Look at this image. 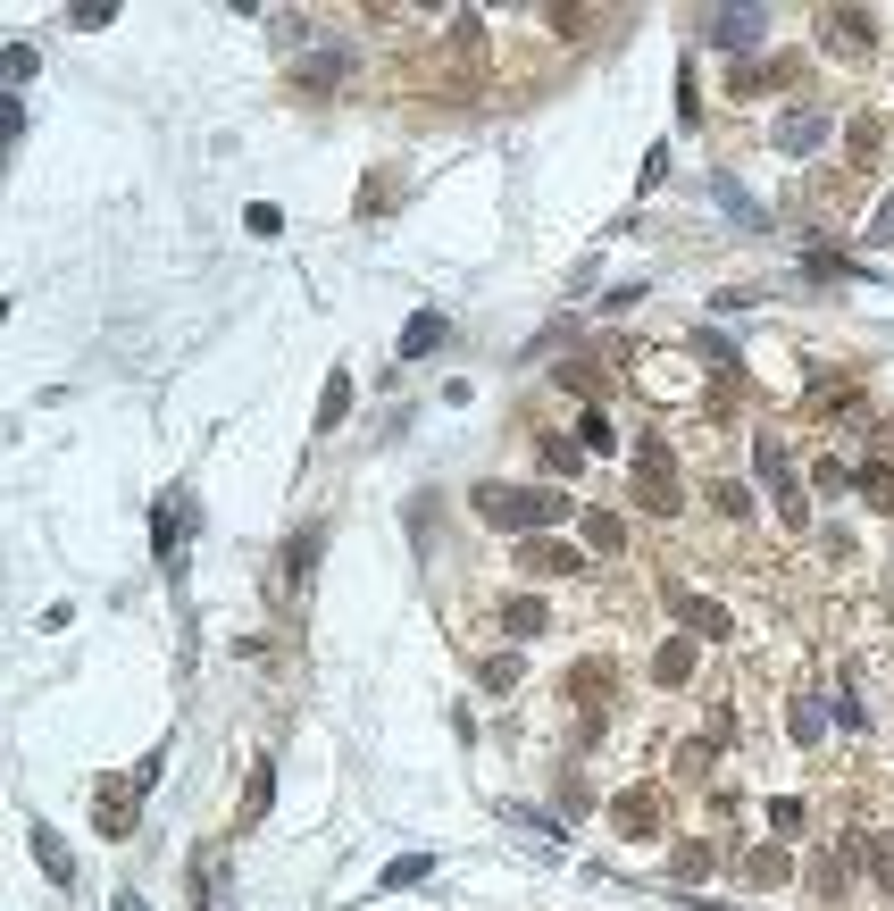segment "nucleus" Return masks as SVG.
<instances>
[{
    "label": "nucleus",
    "instance_id": "4",
    "mask_svg": "<svg viewBox=\"0 0 894 911\" xmlns=\"http://www.w3.org/2000/svg\"><path fill=\"white\" fill-rule=\"evenodd\" d=\"M343 410H351V385L335 377V385H326V402H318V427H335V418H343Z\"/></svg>",
    "mask_w": 894,
    "mask_h": 911
},
{
    "label": "nucleus",
    "instance_id": "1",
    "mask_svg": "<svg viewBox=\"0 0 894 911\" xmlns=\"http://www.w3.org/2000/svg\"><path fill=\"white\" fill-rule=\"evenodd\" d=\"M519 560H527V569H544V577H569V569H577V552H560V544H527Z\"/></svg>",
    "mask_w": 894,
    "mask_h": 911
},
{
    "label": "nucleus",
    "instance_id": "3",
    "mask_svg": "<svg viewBox=\"0 0 894 911\" xmlns=\"http://www.w3.org/2000/svg\"><path fill=\"white\" fill-rule=\"evenodd\" d=\"M435 343H443V318L427 310V318H418V326H410V335H402V352H435Z\"/></svg>",
    "mask_w": 894,
    "mask_h": 911
},
{
    "label": "nucleus",
    "instance_id": "2",
    "mask_svg": "<svg viewBox=\"0 0 894 911\" xmlns=\"http://www.w3.org/2000/svg\"><path fill=\"white\" fill-rule=\"evenodd\" d=\"M577 435H585V452H610V443H619V435H610V418H602V410H585V418H577Z\"/></svg>",
    "mask_w": 894,
    "mask_h": 911
}]
</instances>
